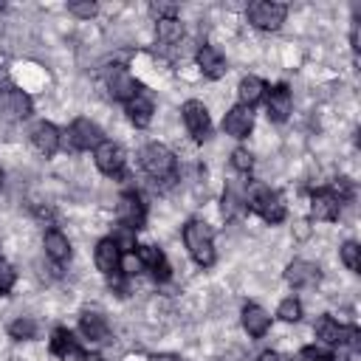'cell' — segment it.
Masks as SVG:
<instances>
[{
  "instance_id": "1",
  "label": "cell",
  "mask_w": 361,
  "mask_h": 361,
  "mask_svg": "<svg viewBox=\"0 0 361 361\" xmlns=\"http://www.w3.org/2000/svg\"><path fill=\"white\" fill-rule=\"evenodd\" d=\"M183 243L192 254V259L197 265H212L214 262V237H212V228L200 220H189L183 226Z\"/></svg>"
},
{
  "instance_id": "2",
  "label": "cell",
  "mask_w": 361,
  "mask_h": 361,
  "mask_svg": "<svg viewBox=\"0 0 361 361\" xmlns=\"http://www.w3.org/2000/svg\"><path fill=\"white\" fill-rule=\"evenodd\" d=\"M141 166L155 180H169L175 175V155L164 144H147L141 149Z\"/></svg>"
},
{
  "instance_id": "3",
  "label": "cell",
  "mask_w": 361,
  "mask_h": 361,
  "mask_svg": "<svg viewBox=\"0 0 361 361\" xmlns=\"http://www.w3.org/2000/svg\"><path fill=\"white\" fill-rule=\"evenodd\" d=\"M316 336H319L324 344H344V347H350V350H358V347H361V333H358V327H353V324H338V322L330 319V316H322V319L316 322Z\"/></svg>"
},
{
  "instance_id": "4",
  "label": "cell",
  "mask_w": 361,
  "mask_h": 361,
  "mask_svg": "<svg viewBox=\"0 0 361 361\" xmlns=\"http://www.w3.org/2000/svg\"><path fill=\"white\" fill-rule=\"evenodd\" d=\"M248 206H251L265 223H282V220H285V203H282L279 192H274V189H268V186H257Z\"/></svg>"
},
{
  "instance_id": "5",
  "label": "cell",
  "mask_w": 361,
  "mask_h": 361,
  "mask_svg": "<svg viewBox=\"0 0 361 361\" xmlns=\"http://www.w3.org/2000/svg\"><path fill=\"white\" fill-rule=\"evenodd\" d=\"M285 14L288 8L282 3H268V0H257L248 6V20L254 28H262V31H274L285 23Z\"/></svg>"
},
{
  "instance_id": "6",
  "label": "cell",
  "mask_w": 361,
  "mask_h": 361,
  "mask_svg": "<svg viewBox=\"0 0 361 361\" xmlns=\"http://www.w3.org/2000/svg\"><path fill=\"white\" fill-rule=\"evenodd\" d=\"M116 217H118V223H121V226H127V228L138 231V228L144 226V220H147V209H144V200H141L135 192H124V195L118 197V206H116Z\"/></svg>"
},
{
  "instance_id": "7",
  "label": "cell",
  "mask_w": 361,
  "mask_h": 361,
  "mask_svg": "<svg viewBox=\"0 0 361 361\" xmlns=\"http://www.w3.org/2000/svg\"><path fill=\"white\" fill-rule=\"evenodd\" d=\"M183 124H186V130L192 133V138L195 141H206L209 138V133H212V118H209V110L203 107V102H186L183 104Z\"/></svg>"
},
{
  "instance_id": "8",
  "label": "cell",
  "mask_w": 361,
  "mask_h": 361,
  "mask_svg": "<svg viewBox=\"0 0 361 361\" xmlns=\"http://www.w3.org/2000/svg\"><path fill=\"white\" fill-rule=\"evenodd\" d=\"M51 353L59 355L62 361H99L96 355H85L82 347L76 344V338L71 336V330H65V327H56V330H54Z\"/></svg>"
},
{
  "instance_id": "9",
  "label": "cell",
  "mask_w": 361,
  "mask_h": 361,
  "mask_svg": "<svg viewBox=\"0 0 361 361\" xmlns=\"http://www.w3.org/2000/svg\"><path fill=\"white\" fill-rule=\"evenodd\" d=\"M68 141L76 149H96L104 138H102V130L90 118H76L71 124V130H68Z\"/></svg>"
},
{
  "instance_id": "10",
  "label": "cell",
  "mask_w": 361,
  "mask_h": 361,
  "mask_svg": "<svg viewBox=\"0 0 361 361\" xmlns=\"http://www.w3.org/2000/svg\"><path fill=\"white\" fill-rule=\"evenodd\" d=\"M0 116L8 121H20V118L31 116V99L17 87H6L0 93Z\"/></svg>"
},
{
  "instance_id": "11",
  "label": "cell",
  "mask_w": 361,
  "mask_h": 361,
  "mask_svg": "<svg viewBox=\"0 0 361 361\" xmlns=\"http://www.w3.org/2000/svg\"><path fill=\"white\" fill-rule=\"evenodd\" d=\"M93 158H96V166L104 172V175H121L124 169V149L113 141H102L96 149H93Z\"/></svg>"
},
{
  "instance_id": "12",
  "label": "cell",
  "mask_w": 361,
  "mask_h": 361,
  "mask_svg": "<svg viewBox=\"0 0 361 361\" xmlns=\"http://www.w3.org/2000/svg\"><path fill=\"white\" fill-rule=\"evenodd\" d=\"M107 90H110L113 99L127 102V99H133L138 93V85H135V79L130 76V71L124 65H113L107 71Z\"/></svg>"
},
{
  "instance_id": "13",
  "label": "cell",
  "mask_w": 361,
  "mask_h": 361,
  "mask_svg": "<svg viewBox=\"0 0 361 361\" xmlns=\"http://www.w3.org/2000/svg\"><path fill=\"white\" fill-rule=\"evenodd\" d=\"M121 257H124V251H121L110 237L99 240V245H96V268H99L102 274H107V276L118 274V271H121Z\"/></svg>"
},
{
  "instance_id": "14",
  "label": "cell",
  "mask_w": 361,
  "mask_h": 361,
  "mask_svg": "<svg viewBox=\"0 0 361 361\" xmlns=\"http://www.w3.org/2000/svg\"><path fill=\"white\" fill-rule=\"evenodd\" d=\"M265 107H268V118H271V121H285V118L290 116V110H293V96H290L288 85H276V87L268 93Z\"/></svg>"
},
{
  "instance_id": "15",
  "label": "cell",
  "mask_w": 361,
  "mask_h": 361,
  "mask_svg": "<svg viewBox=\"0 0 361 361\" xmlns=\"http://www.w3.org/2000/svg\"><path fill=\"white\" fill-rule=\"evenodd\" d=\"M338 209H341V200L336 197L333 189H319L313 192L310 197V212L316 220H336L338 217Z\"/></svg>"
},
{
  "instance_id": "16",
  "label": "cell",
  "mask_w": 361,
  "mask_h": 361,
  "mask_svg": "<svg viewBox=\"0 0 361 361\" xmlns=\"http://www.w3.org/2000/svg\"><path fill=\"white\" fill-rule=\"evenodd\" d=\"M319 268L313 265V262H307V259H293L288 268H285V279L293 285V288H310V285H316L319 282Z\"/></svg>"
},
{
  "instance_id": "17",
  "label": "cell",
  "mask_w": 361,
  "mask_h": 361,
  "mask_svg": "<svg viewBox=\"0 0 361 361\" xmlns=\"http://www.w3.org/2000/svg\"><path fill=\"white\" fill-rule=\"evenodd\" d=\"M31 144L37 147V152L42 155H54L59 149V130L51 121H39L31 130Z\"/></svg>"
},
{
  "instance_id": "18",
  "label": "cell",
  "mask_w": 361,
  "mask_h": 361,
  "mask_svg": "<svg viewBox=\"0 0 361 361\" xmlns=\"http://www.w3.org/2000/svg\"><path fill=\"white\" fill-rule=\"evenodd\" d=\"M251 124H254V118H251V107H243V104L231 107V110L226 113V118H223V130H226L228 135H234V138L248 135Z\"/></svg>"
},
{
  "instance_id": "19",
  "label": "cell",
  "mask_w": 361,
  "mask_h": 361,
  "mask_svg": "<svg viewBox=\"0 0 361 361\" xmlns=\"http://www.w3.org/2000/svg\"><path fill=\"white\" fill-rule=\"evenodd\" d=\"M135 257L141 259L144 268L152 271V276H155L158 282L169 279V262H166V257H164L158 248H152V245H138V254H135Z\"/></svg>"
},
{
  "instance_id": "20",
  "label": "cell",
  "mask_w": 361,
  "mask_h": 361,
  "mask_svg": "<svg viewBox=\"0 0 361 361\" xmlns=\"http://www.w3.org/2000/svg\"><path fill=\"white\" fill-rule=\"evenodd\" d=\"M243 327H245V333H248L251 338H259V336L268 333L271 316H268L259 305H245V307H243Z\"/></svg>"
},
{
  "instance_id": "21",
  "label": "cell",
  "mask_w": 361,
  "mask_h": 361,
  "mask_svg": "<svg viewBox=\"0 0 361 361\" xmlns=\"http://www.w3.org/2000/svg\"><path fill=\"white\" fill-rule=\"evenodd\" d=\"M197 65L203 68V73H206L209 79H220V76L226 73V59H223V54H220L214 45H200V51H197Z\"/></svg>"
},
{
  "instance_id": "22",
  "label": "cell",
  "mask_w": 361,
  "mask_h": 361,
  "mask_svg": "<svg viewBox=\"0 0 361 361\" xmlns=\"http://www.w3.org/2000/svg\"><path fill=\"white\" fill-rule=\"evenodd\" d=\"M127 104V116H130V121L135 124V127H147L149 121H152V99L147 96V93H135L133 99H127L124 102Z\"/></svg>"
},
{
  "instance_id": "23",
  "label": "cell",
  "mask_w": 361,
  "mask_h": 361,
  "mask_svg": "<svg viewBox=\"0 0 361 361\" xmlns=\"http://www.w3.org/2000/svg\"><path fill=\"white\" fill-rule=\"evenodd\" d=\"M45 254H48L54 262H65V259L71 257V243H68V237H65L62 231H56V228L45 231Z\"/></svg>"
},
{
  "instance_id": "24",
  "label": "cell",
  "mask_w": 361,
  "mask_h": 361,
  "mask_svg": "<svg viewBox=\"0 0 361 361\" xmlns=\"http://www.w3.org/2000/svg\"><path fill=\"white\" fill-rule=\"evenodd\" d=\"M79 327H82L85 338H90V341H104L107 333H110L104 316H99V313H85L82 322H79Z\"/></svg>"
},
{
  "instance_id": "25",
  "label": "cell",
  "mask_w": 361,
  "mask_h": 361,
  "mask_svg": "<svg viewBox=\"0 0 361 361\" xmlns=\"http://www.w3.org/2000/svg\"><path fill=\"white\" fill-rule=\"evenodd\" d=\"M240 104L243 107H251V104H257L259 99H262V93H265V82L262 79H257V76H245L243 82H240Z\"/></svg>"
},
{
  "instance_id": "26",
  "label": "cell",
  "mask_w": 361,
  "mask_h": 361,
  "mask_svg": "<svg viewBox=\"0 0 361 361\" xmlns=\"http://www.w3.org/2000/svg\"><path fill=\"white\" fill-rule=\"evenodd\" d=\"M245 209H248V197L237 186H228L226 195H223V214L226 217H240V214H245Z\"/></svg>"
},
{
  "instance_id": "27",
  "label": "cell",
  "mask_w": 361,
  "mask_h": 361,
  "mask_svg": "<svg viewBox=\"0 0 361 361\" xmlns=\"http://www.w3.org/2000/svg\"><path fill=\"white\" fill-rule=\"evenodd\" d=\"M180 34H183V25H180V20H178V17L158 20V39H161L164 45L178 42V39H180Z\"/></svg>"
},
{
  "instance_id": "28",
  "label": "cell",
  "mask_w": 361,
  "mask_h": 361,
  "mask_svg": "<svg viewBox=\"0 0 361 361\" xmlns=\"http://www.w3.org/2000/svg\"><path fill=\"white\" fill-rule=\"evenodd\" d=\"M8 333H11V338H34L37 336V322L34 319H17V322H11L8 324Z\"/></svg>"
},
{
  "instance_id": "29",
  "label": "cell",
  "mask_w": 361,
  "mask_h": 361,
  "mask_svg": "<svg viewBox=\"0 0 361 361\" xmlns=\"http://www.w3.org/2000/svg\"><path fill=\"white\" fill-rule=\"evenodd\" d=\"M341 259H344V265L350 268V271H361V248H358V243H344L341 245Z\"/></svg>"
},
{
  "instance_id": "30",
  "label": "cell",
  "mask_w": 361,
  "mask_h": 361,
  "mask_svg": "<svg viewBox=\"0 0 361 361\" xmlns=\"http://www.w3.org/2000/svg\"><path fill=\"white\" fill-rule=\"evenodd\" d=\"M293 361H344V358H336V355H330V353H324L319 347H302L293 355Z\"/></svg>"
},
{
  "instance_id": "31",
  "label": "cell",
  "mask_w": 361,
  "mask_h": 361,
  "mask_svg": "<svg viewBox=\"0 0 361 361\" xmlns=\"http://www.w3.org/2000/svg\"><path fill=\"white\" fill-rule=\"evenodd\" d=\"M121 251H130V248H135V231L133 228H127V226H118L116 231H113V237H110Z\"/></svg>"
},
{
  "instance_id": "32",
  "label": "cell",
  "mask_w": 361,
  "mask_h": 361,
  "mask_svg": "<svg viewBox=\"0 0 361 361\" xmlns=\"http://www.w3.org/2000/svg\"><path fill=\"white\" fill-rule=\"evenodd\" d=\"M279 319H285V322H299L302 319V305L290 296V299H282L279 302Z\"/></svg>"
},
{
  "instance_id": "33",
  "label": "cell",
  "mask_w": 361,
  "mask_h": 361,
  "mask_svg": "<svg viewBox=\"0 0 361 361\" xmlns=\"http://www.w3.org/2000/svg\"><path fill=\"white\" fill-rule=\"evenodd\" d=\"M68 11H71L73 17L90 20V17L96 14V3H93V0H73V3H68Z\"/></svg>"
},
{
  "instance_id": "34",
  "label": "cell",
  "mask_w": 361,
  "mask_h": 361,
  "mask_svg": "<svg viewBox=\"0 0 361 361\" xmlns=\"http://www.w3.org/2000/svg\"><path fill=\"white\" fill-rule=\"evenodd\" d=\"M231 164H234V169H240V172H248L251 169V164H254V158H251V152L248 149H234L231 152Z\"/></svg>"
},
{
  "instance_id": "35",
  "label": "cell",
  "mask_w": 361,
  "mask_h": 361,
  "mask_svg": "<svg viewBox=\"0 0 361 361\" xmlns=\"http://www.w3.org/2000/svg\"><path fill=\"white\" fill-rule=\"evenodd\" d=\"M14 268L8 265V262H0V293H8L11 290V285H14Z\"/></svg>"
},
{
  "instance_id": "36",
  "label": "cell",
  "mask_w": 361,
  "mask_h": 361,
  "mask_svg": "<svg viewBox=\"0 0 361 361\" xmlns=\"http://www.w3.org/2000/svg\"><path fill=\"white\" fill-rule=\"evenodd\" d=\"M121 268H124V274H138L144 265H141V259L135 254H124L121 257Z\"/></svg>"
},
{
  "instance_id": "37",
  "label": "cell",
  "mask_w": 361,
  "mask_h": 361,
  "mask_svg": "<svg viewBox=\"0 0 361 361\" xmlns=\"http://www.w3.org/2000/svg\"><path fill=\"white\" fill-rule=\"evenodd\" d=\"M175 3H152V14H158V20H166V17H175Z\"/></svg>"
},
{
  "instance_id": "38",
  "label": "cell",
  "mask_w": 361,
  "mask_h": 361,
  "mask_svg": "<svg viewBox=\"0 0 361 361\" xmlns=\"http://www.w3.org/2000/svg\"><path fill=\"white\" fill-rule=\"evenodd\" d=\"M149 361H183V358L172 355V353H158V355H149Z\"/></svg>"
},
{
  "instance_id": "39",
  "label": "cell",
  "mask_w": 361,
  "mask_h": 361,
  "mask_svg": "<svg viewBox=\"0 0 361 361\" xmlns=\"http://www.w3.org/2000/svg\"><path fill=\"white\" fill-rule=\"evenodd\" d=\"M259 361H285V358H282L279 353H274V350H268V353H262V355H259Z\"/></svg>"
},
{
  "instance_id": "40",
  "label": "cell",
  "mask_w": 361,
  "mask_h": 361,
  "mask_svg": "<svg viewBox=\"0 0 361 361\" xmlns=\"http://www.w3.org/2000/svg\"><path fill=\"white\" fill-rule=\"evenodd\" d=\"M0 186H3V172H0Z\"/></svg>"
},
{
  "instance_id": "41",
  "label": "cell",
  "mask_w": 361,
  "mask_h": 361,
  "mask_svg": "<svg viewBox=\"0 0 361 361\" xmlns=\"http://www.w3.org/2000/svg\"><path fill=\"white\" fill-rule=\"evenodd\" d=\"M0 8H3V3H0Z\"/></svg>"
}]
</instances>
